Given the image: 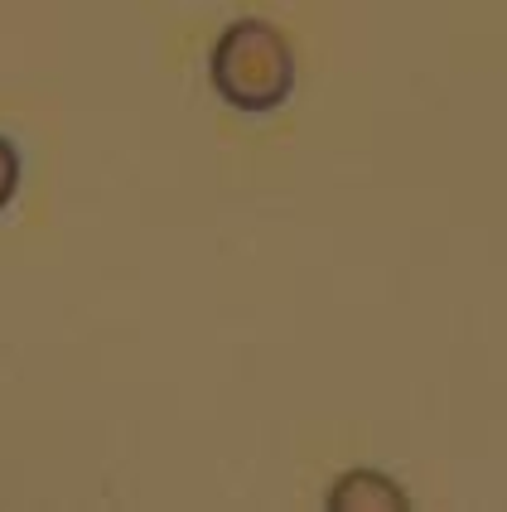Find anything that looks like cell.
<instances>
[{
    "instance_id": "7a4b0ae2",
    "label": "cell",
    "mask_w": 507,
    "mask_h": 512,
    "mask_svg": "<svg viewBox=\"0 0 507 512\" xmlns=\"http://www.w3.org/2000/svg\"><path fill=\"white\" fill-rule=\"evenodd\" d=\"M338 512H358V508H406V498H401V488L392 484V479H382V474H372V469H358V474H348L343 484L334 488V498H329Z\"/></svg>"
},
{
    "instance_id": "6da1fadb",
    "label": "cell",
    "mask_w": 507,
    "mask_h": 512,
    "mask_svg": "<svg viewBox=\"0 0 507 512\" xmlns=\"http://www.w3.org/2000/svg\"><path fill=\"white\" fill-rule=\"evenodd\" d=\"M213 87L237 112H276L295 87V54L266 20H237L213 49Z\"/></svg>"
},
{
    "instance_id": "3957f363",
    "label": "cell",
    "mask_w": 507,
    "mask_h": 512,
    "mask_svg": "<svg viewBox=\"0 0 507 512\" xmlns=\"http://www.w3.org/2000/svg\"><path fill=\"white\" fill-rule=\"evenodd\" d=\"M15 189H20V150L0 136V208L15 199Z\"/></svg>"
}]
</instances>
